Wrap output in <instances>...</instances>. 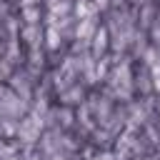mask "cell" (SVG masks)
<instances>
[{"label": "cell", "instance_id": "cell-1", "mask_svg": "<svg viewBox=\"0 0 160 160\" xmlns=\"http://www.w3.org/2000/svg\"><path fill=\"white\" fill-rule=\"evenodd\" d=\"M95 2H98V5H105V2H108V0H95Z\"/></svg>", "mask_w": 160, "mask_h": 160}]
</instances>
